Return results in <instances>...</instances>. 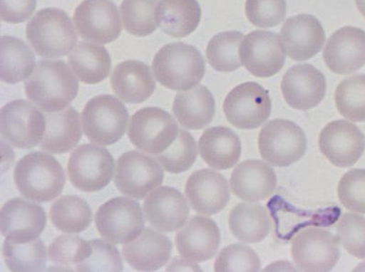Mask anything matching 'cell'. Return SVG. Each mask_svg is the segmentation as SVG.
I'll list each match as a JSON object with an SVG mask.
<instances>
[{
	"label": "cell",
	"mask_w": 365,
	"mask_h": 272,
	"mask_svg": "<svg viewBox=\"0 0 365 272\" xmlns=\"http://www.w3.org/2000/svg\"><path fill=\"white\" fill-rule=\"evenodd\" d=\"M322 155L339 168L354 165L365 150V137L356 125L346 120L327 124L319 137Z\"/></svg>",
	"instance_id": "16"
},
{
	"label": "cell",
	"mask_w": 365,
	"mask_h": 272,
	"mask_svg": "<svg viewBox=\"0 0 365 272\" xmlns=\"http://www.w3.org/2000/svg\"><path fill=\"white\" fill-rule=\"evenodd\" d=\"M323 59L338 75L359 71L365 65V31L351 26L339 28L327 41Z\"/></svg>",
	"instance_id": "20"
},
{
	"label": "cell",
	"mask_w": 365,
	"mask_h": 272,
	"mask_svg": "<svg viewBox=\"0 0 365 272\" xmlns=\"http://www.w3.org/2000/svg\"><path fill=\"white\" fill-rule=\"evenodd\" d=\"M227 120L240 130H255L270 117L272 101L268 92L255 82L237 85L223 104Z\"/></svg>",
	"instance_id": "12"
},
{
	"label": "cell",
	"mask_w": 365,
	"mask_h": 272,
	"mask_svg": "<svg viewBox=\"0 0 365 272\" xmlns=\"http://www.w3.org/2000/svg\"><path fill=\"white\" fill-rule=\"evenodd\" d=\"M50 219L60 231L79 234L91 226L93 213L89 204L81 197L65 195L52 204Z\"/></svg>",
	"instance_id": "34"
},
{
	"label": "cell",
	"mask_w": 365,
	"mask_h": 272,
	"mask_svg": "<svg viewBox=\"0 0 365 272\" xmlns=\"http://www.w3.org/2000/svg\"><path fill=\"white\" fill-rule=\"evenodd\" d=\"M46 130L40 148L52 155L72 150L82 139L80 115L70 107L56 112H46Z\"/></svg>",
	"instance_id": "27"
},
{
	"label": "cell",
	"mask_w": 365,
	"mask_h": 272,
	"mask_svg": "<svg viewBox=\"0 0 365 272\" xmlns=\"http://www.w3.org/2000/svg\"><path fill=\"white\" fill-rule=\"evenodd\" d=\"M185 193L192 208L207 216L222 211L230 198L225 177L210 169L194 172L187 179Z\"/></svg>",
	"instance_id": "21"
},
{
	"label": "cell",
	"mask_w": 365,
	"mask_h": 272,
	"mask_svg": "<svg viewBox=\"0 0 365 272\" xmlns=\"http://www.w3.org/2000/svg\"><path fill=\"white\" fill-rule=\"evenodd\" d=\"M242 65L256 78H271L284 66L286 54L279 35L272 31H255L246 35L240 46Z\"/></svg>",
	"instance_id": "15"
},
{
	"label": "cell",
	"mask_w": 365,
	"mask_h": 272,
	"mask_svg": "<svg viewBox=\"0 0 365 272\" xmlns=\"http://www.w3.org/2000/svg\"><path fill=\"white\" fill-rule=\"evenodd\" d=\"M325 75L312 65H297L284 73L281 91L287 105L297 110L318 107L325 98Z\"/></svg>",
	"instance_id": "18"
},
{
	"label": "cell",
	"mask_w": 365,
	"mask_h": 272,
	"mask_svg": "<svg viewBox=\"0 0 365 272\" xmlns=\"http://www.w3.org/2000/svg\"><path fill=\"white\" fill-rule=\"evenodd\" d=\"M147 221L159 231L175 232L185 225L190 209L178 189L161 187L153 191L143 203Z\"/></svg>",
	"instance_id": "22"
},
{
	"label": "cell",
	"mask_w": 365,
	"mask_h": 272,
	"mask_svg": "<svg viewBox=\"0 0 365 272\" xmlns=\"http://www.w3.org/2000/svg\"><path fill=\"white\" fill-rule=\"evenodd\" d=\"M258 146L262 158L268 164L287 167L305 155L307 137L299 125L292 121L274 120L262 127Z\"/></svg>",
	"instance_id": "6"
},
{
	"label": "cell",
	"mask_w": 365,
	"mask_h": 272,
	"mask_svg": "<svg viewBox=\"0 0 365 272\" xmlns=\"http://www.w3.org/2000/svg\"><path fill=\"white\" fill-rule=\"evenodd\" d=\"M91 246V254L86 261L76 266L78 271H121L123 261L116 246L101 239L88 241Z\"/></svg>",
	"instance_id": "43"
},
{
	"label": "cell",
	"mask_w": 365,
	"mask_h": 272,
	"mask_svg": "<svg viewBox=\"0 0 365 272\" xmlns=\"http://www.w3.org/2000/svg\"><path fill=\"white\" fill-rule=\"evenodd\" d=\"M115 161L102 147L88 143L78 147L69 157L67 175L73 187L86 193L101 191L114 176Z\"/></svg>",
	"instance_id": "8"
},
{
	"label": "cell",
	"mask_w": 365,
	"mask_h": 272,
	"mask_svg": "<svg viewBox=\"0 0 365 272\" xmlns=\"http://www.w3.org/2000/svg\"><path fill=\"white\" fill-rule=\"evenodd\" d=\"M197 0H159L157 22L163 33L174 38H185L197 30L201 20Z\"/></svg>",
	"instance_id": "30"
},
{
	"label": "cell",
	"mask_w": 365,
	"mask_h": 272,
	"mask_svg": "<svg viewBox=\"0 0 365 272\" xmlns=\"http://www.w3.org/2000/svg\"><path fill=\"white\" fill-rule=\"evenodd\" d=\"M215 99L202 85L176 94L173 113L182 127L188 130H202L212 122L215 116Z\"/></svg>",
	"instance_id": "28"
},
{
	"label": "cell",
	"mask_w": 365,
	"mask_h": 272,
	"mask_svg": "<svg viewBox=\"0 0 365 272\" xmlns=\"http://www.w3.org/2000/svg\"><path fill=\"white\" fill-rule=\"evenodd\" d=\"M171 240L152 229L143 230L133 241L123 246L125 261L134 270L155 271L168 264L171 258Z\"/></svg>",
	"instance_id": "26"
},
{
	"label": "cell",
	"mask_w": 365,
	"mask_h": 272,
	"mask_svg": "<svg viewBox=\"0 0 365 272\" xmlns=\"http://www.w3.org/2000/svg\"><path fill=\"white\" fill-rule=\"evenodd\" d=\"M232 193L240 199L264 201L273 194L277 188V174L267 162L248 159L233 169L230 180Z\"/></svg>",
	"instance_id": "24"
},
{
	"label": "cell",
	"mask_w": 365,
	"mask_h": 272,
	"mask_svg": "<svg viewBox=\"0 0 365 272\" xmlns=\"http://www.w3.org/2000/svg\"><path fill=\"white\" fill-rule=\"evenodd\" d=\"M219 226L212 219L196 216L176 234L175 246L181 257L192 261H210L220 245Z\"/></svg>",
	"instance_id": "23"
},
{
	"label": "cell",
	"mask_w": 365,
	"mask_h": 272,
	"mask_svg": "<svg viewBox=\"0 0 365 272\" xmlns=\"http://www.w3.org/2000/svg\"><path fill=\"white\" fill-rule=\"evenodd\" d=\"M339 202L348 210L365 214V169H354L342 176L338 185Z\"/></svg>",
	"instance_id": "45"
},
{
	"label": "cell",
	"mask_w": 365,
	"mask_h": 272,
	"mask_svg": "<svg viewBox=\"0 0 365 272\" xmlns=\"http://www.w3.org/2000/svg\"><path fill=\"white\" fill-rule=\"evenodd\" d=\"M1 71L0 78L6 84L14 85L25 81L33 75L35 67V56L33 51L18 38L2 36Z\"/></svg>",
	"instance_id": "33"
},
{
	"label": "cell",
	"mask_w": 365,
	"mask_h": 272,
	"mask_svg": "<svg viewBox=\"0 0 365 272\" xmlns=\"http://www.w3.org/2000/svg\"><path fill=\"white\" fill-rule=\"evenodd\" d=\"M179 133L175 118L158 108H144L130 118L128 137L138 150L157 156L168 150Z\"/></svg>",
	"instance_id": "7"
},
{
	"label": "cell",
	"mask_w": 365,
	"mask_h": 272,
	"mask_svg": "<svg viewBox=\"0 0 365 272\" xmlns=\"http://www.w3.org/2000/svg\"><path fill=\"white\" fill-rule=\"evenodd\" d=\"M110 84L115 95L128 104L143 103L156 88L150 67L136 60L118 63L111 73Z\"/></svg>",
	"instance_id": "25"
},
{
	"label": "cell",
	"mask_w": 365,
	"mask_h": 272,
	"mask_svg": "<svg viewBox=\"0 0 365 272\" xmlns=\"http://www.w3.org/2000/svg\"><path fill=\"white\" fill-rule=\"evenodd\" d=\"M95 222L102 238L116 245L133 241L145 225L140 204L123 197L102 204L96 213Z\"/></svg>",
	"instance_id": "9"
},
{
	"label": "cell",
	"mask_w": 365,
	"mask_h": 272,
	"mask_svg": "<svg viewBox=\"0 0 365 272\" xmlns=\"http://www.w3.org/2000/svg\"><path fill=\"white\" fill-rule=\"evenodd\" d=\"M159 0H123L120 4L125 30L137 37L155 33L157 25L156 9Z\"/></svg>",
	"instance_id": "38"
},
{
	"label": "cell",
	"mask_w": 365,
	"mask_h": 272,
	"mask_svg": "<svg viewBox=\"0 0 365 272\" xmlns=\"http://www.w3.org/2000/svg\"><path fill=\"white\" fill-rule=\"evenodd\" d=\"M24 88L27 98L41 110L56 112L75 100L79 83L63 61L40 60Z\"/></svg>",
	"instance_id": "1"
},
{
	"label": "cell",
	"mask_w": 365,
	"mask_h": 272,
	"mask_svg": "<svg viewBox=\"0 0 365 272\" xmlns=\"http://www.w3.org/2000/svg\"><path fill=\"white\" fill-rule=\"evenodd\" d=\"M36 0H1V20L11 24L26 21L36 9Z\"/></svg>",
	"instance_id": "46"
},
{
	"label": "cell",
	"mask_w": 365,
	"mask_h": 272,
	"mask_svg": "<svg viewBox=\"0 0 365 272\" xmlns=\"http://www.w3.org/2000/svg\"><path fill=\"white\" fill-rule=\"evenodd\" d=\"M192 261L185 258H175L166 271H197L200 270Z\"/></svg>",
	"instance_id": "47"
},
{
	"label": "cell",
	"mask_w": 365,
	"mask_h": 272,
	"mask_svg": "<svg viewBox=\"0 0 365 272\" xmlns=\"http://www.w3.org/2000/svg\"><path fill=\"white\" fill-rule=\"evenodd\" d=\"M355 3H356L359 11H360L361 15L365 18V0H355Z\"/></svg>",
	"instance_id": "48"
},
{
	"label": "cell",
	"mask_w": 365,
	"mask_h": 272,
	"mask_svg": "<svg viewBox=\"0 0 365 272\" xmlns=\"http://www.w3.org/2000/svg\"><path fill=\"white\" fill-rule=\"evenodd\" d=\"M2 139L18 149H33L46 130V115L26 100L9 102L1 108Z\"/></svg>",
	"instance_id": "10"
},
{
	"label": "cell",
	"mask_w": 365,
	"mask_h": 272,
	"mask_svg": "<svg viewBox=\"0 0 365 272\" xmlns=\"http://www.w3.org/2000/svg\"><path fill=\"white\" fill-rule=\"evenodd\" d=\"M91 246L79 236L62 235L53 240L48 249L50 261L62 266L61 270L75 271L78 266L91 254Z\"/></svg>",
	"instance_id": "40"
},
{
	"label": "cell",
	"mask_w": 365,
	"mask_h": 272,
	"mask_svg": "<svg viewBox=\"0 0 365 272\" xmlns=\"http://www.w3.org/2000/svg\"><path fill=\"white\" fill-rule=\"evenodd\" d=\"M245 35L240 31H225L215 35L207 44V62L217 72L232 73L242 66L240 46Z\"/></svg>",
	"instance_id": "36"
},
{
	"label": "cell",
	"mask_w": 365,
	"mask_h": 272,
	"mask_svg": "<svg viewBox=\"0 0 365 272\" xmlns=\"http://www.w3.org/2000/svg\"><path fill=\"white\" fill-rule=\"evenodd\" d=\"M339 243L357 258H365V219L360 214H344L339 219L337 229Z\"/></svg>",
	"instance_id": "41"
},
{
	"label": "cell",
	"mask_w": 365,
	"mask_h": 272,
	"mask_svg": "<svg viewBox=\"0 0 365 272\" xmlns=\"http://www.w3.org/2000/svg\"><path fill=\"white\" fill-rule=\"evenodd\" d=\"M291 256L300 271H329L339 261V241L325 229L309 227L294 236Z\"/></svg>",
	"instance_id": "13"
},
{
	"label": "cell",
	"mask_w": 365,
	"mask_h": 272,
	"mask_svg": "<svg viewBox=\"0 0 365 272\" xmlns=\"http://www.w3.org/2000/svg\"><path fill=\"white\" fill-rule=\"evenodd\" d=\"M26 38L35 53L46 58L66 56L78 43L71 19L56 8L41 9L35 14L27 24Z\"/></svg>",
	"instance_id": "4"
},
{
	"label": "cell",
	"mask_w": 365,
	"mask_h": 272,
	"mask_svg": "<svg viewBox=\"0 0 365 272\" xmlns=\"http://www.w3.org/2000/svg\"><path fill=\"white\" fill-rule=\"evenodd\" d=\"M1 234L16 243L33 241L39 238L47 223L46 211L39 204L15 197L2 206Z\"/></svg>",
	"instance_id": "19"
},
{
	"label": "cell",
	"mask_w": 365,
	"mask_h": 272,
	"mask_svg": "<svg viewBox=\"0 0 365 272\" xmlns=\"http://www.w3.org/2000/svg\"><path fill=\"white\" fill-rule=\"evenodd\" d=\"M245 14L258 28L277 26L287 15L286 0H246Z\"/></svg>",
	"instance_id": "44"
},
{
	"label": "cell",
	"mask_w": 365,
	"mask_h": 272,
	"mask_svg": "<svg viewBox=\"0 0 365 272\" xmlns=\"http://www.w3.org/2000/svg\"><path fill=\"white\" fill-rule=\"evenodd\" d=\"M230 231L240 241L261 242L272 229V219L267 208L262 204L241 203L233 208L229 216Z\"/></svg>",
	"instance_id": "31"
},
{
	"label": "cell",
	"mask_w": 365,
	"mask_h": 272,
	"mask_svg": "<svg viewBox=\"0 0 365 272\" xmlns=\"http://www.w3.org/2000/svg\"><path fill=\"white\" fill-rule=\"evenodd\" d=\"M163 169L156 159L130 150L118 159L114 184L121 194L143 200L163 184Z\"/></svg>",
	"instance_id": "11"
},
{
	"label": "cell",
	"mask_w": 365,
	"mask_h": 272,
	"mask_svg": "<svg viewBox=\"0 0 365 272\" xmlns=\"http://www.w3.org/2000/svg\"><path fill=\"white\" fill-rule=\"evenodd\" d=\"M2 253L11 271H41L46 267V246L40 238L25 243L6 239Z\"/></svg>",
	"instance_id": "35"
},
{
	"label": "cell",
	"mask_w": 365,
	"mask_h": 272,
	"mask_svg": "<svg viewBox=\"0 0 365 272\" xmlns=\"http://www.w3.org/2000/svg\"><path fill=\"white\" fill-rule=\"evenodd\" d=\"M80 37L93 43L116 41L123 31L117 6L110 0H84L73 14Z\"/></svg>",
	"instance_id": "14"
},
{
	"label": "cell",
	"mask_w": 365,
	"mask_h": 272,
	"mask_svg": "<svg viewBox=\"0 0 365 272\" xmlns=\"http://www.w3.org/2000/svg\"><path fill=\"white\" fill-rule=\"evenodd\" d=\"M197 158V146L193 136L187 130H179L172 145L156 156L162 167L171 174H181L193 166Z\"/></svg>",
	"instance_id": "39"
},
{
	"label": "cell",
	"mask_w": 365,
	"mask_h": 272,
	"mask_svg": "<svg viewBox=\"0 0 365 272\" xmlns=\"http://www.w3.org/2000/svg\"><path fill=\"white\" fill-rule=\"evenodd\" d=\"M284 54L294 61L313 58L322 51L326 33L318 19L312 15H297L287 19L279 36Z\"/></svg>",
	"instance_id": "17"
},
{
	"label": "cell",
	"mask_w": 365,
	"mask_h": 272,
	"mask_svg": "<svg viewBox=\"0 0 365 272\" xmlns=\"http://www.w3.org/2000/svg\"><path fill=\"white\" fill-rule=\"evenodd\" d=\"M335 105L342 117L352 122H364L365 75L342 80L336 88Z\"/></svg>",
	"instance_id": "37"
},
{
	"label": "cell",
	"mask_w": 365,
	"mask_h": 272,
	"mask_svg": "<svg viewBox=\"0 0 365 272\" xmlns=\"http://www.w3.org/2000/svg\"><path fill=\"white\" fill-rule=\"evenodd\" d=\"M153 72L157 81L165 88L190 90L203 79L206 63L196 47L184 43H169L155 54Z\"/></svg>",
	"instance_id": "3"
},
{
	"label": "cell",
	"mask_w": 365,
	"mask_h": 272,
	"mask_svg": "<svg viewBox=\"0 0 365 272\" xmlns=\"http://www.w3.org/2000/svg\"><path fill=\"white\" fill-rule=\"evenodd\" d=\"M198 150L207 165L224 171L232 168L239 162L242 144L239 137L229 127H213L201 135Z\"/></svg>",
	"instance_id": "29"
},
{
	"label": "cell",
	"mask_w": 365,
	"mask_h": 272,
	"mask_svg": "<svg viewBox=\"0 0 365 272\" xmlns=\"http://www.w3.org/2000/svg\"><path fill=\"white\" fill-rule=\"evenodd\" d=\"M215 271H259L261 261L252 248L241 244L225 246L215 261Z\"/></svg>",
	"instance_id": "42"
},
{
	"label": "cell",
	"mask_w": 365,
	"mask_h": 272,
	"mask_svg": "<svg viewBox=\"0 0 365 272\" xmlns=\"http://www.w3.org/2000/svg\"><path fill=\"white\" fill-rule=\"evenodd\" d=\"M129 117L127 108L118 98L110 95H97L83 110V130L92 142L110 146L123 137Z\"/></svg>",
	"instance_id": "5"
},
{
	"label": "cell",
	"mask_w": 365,
	"mask_h": 272,
	"mask_svg": "<svg viewBox=\"0 0 365 272\" xmlns=\"http://www.w3.org/2000/svg\"><path fill=\"white\" fill-rule=\"evenodd\" d=\"M14 182L26 199L47 203L62 194L66 179L62 165L53 156L34 152L22 157L16 164Z\"/></svg>",
	"instance_id": "2"
},
{
	"label": "cell",
	"mask_w": 365,
	"mask_h": 272,
	"mask_svg": "<svg viewBox=\"0 0 365 272\" xmlns=\"http://www.w3.org/2000/svg\"><path fill=\"white\" fill-rule=\"evenodd\" d=\"M69 66L79 81L96 85L110 75L112 62L104 46L81 41L68 57Z\"/></svg>",
	"instance_id": "32"
}]
</instances>
